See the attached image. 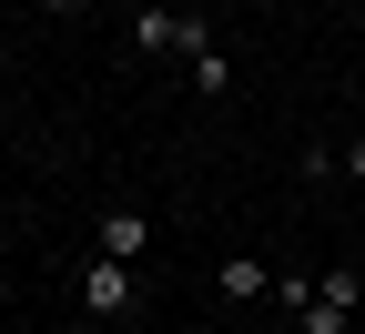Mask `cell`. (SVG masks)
Segmentation results:
<instances>
[{"instance_id": "obj_1", "label": "cell", "mask_w": 365, "mask_h": 334, "mask_svg": "<svg viewBox=\"0 0 365 334\" xmlns=\"http://www.w3.org/2000/svg\"><path fill=\"white\" fill-rule=\"evenodd\" d=\"M132 51H143V61H153V51H182V61H193V51H213V21H203V11H163V0H153L143 21H132Z\"/></svg>"}, {"instance_id": "obj_2", "label": "cell", "mask_w": 365, "mask_h": 334, "mask_svg": "<svg viewBox=\"0 0 365 334\" xmlns=\"http://www.w3.org/2000/svg\"><path fill=\"white\" fill-rule=\"evenodd\" d=\"M143 244H153V223L132 213V203H112L102 223H91V254H112V263H143Z\"/></svg>"}, {"instance_id": "obj_3", "label": "cell", "mask_w": 365, "mask_h": 334, "mask_svg": "<svg viewBox=\"0 0 365 334\" xmlns=\"http://www.w3.org/2000/svg\"><path fill=\"white\" fill-rule=\"evenodd\" d=\"M81 304H91V314H132V263L91 254V263H81Z\"/></svg>"}, {"instance_id": "obj_4", "label": "cell", "mask_w": 365, "mask_h": 334, "mask_svg": "<svg viewBox=\"0 0 365 334\" xmlns=\"http://www.w3.org/2000/svg\"><path fill=\"white\" fill-rule=\"evenodd\" d=\"M274 294V263L264 254H223V304H264Z\"/></svg>"}, {"instance_id": "obj_5", "label": "cell", "mask_w": 365, "mask_h": 334, "mask_svg": "<svg viewBox=\"0 0 365 334\" xmlns=\"http://www.w3.org/2000/svg\"><path fill=\"white\" fill-rule=\"evenodd\" d=\"M294 314H304V334H355V304H335V294H304Z\"/></svg>"}, {"instance_id": "obj_6", "label": "cell", "mask_w": 365, "mask_h": 334, "mask_svg": "<svg viewBox=\"0 0 365 334\" xmlns=\"http://www.w3.org/2000/svg\"><path fill=\"white\" fill-rule=\"evenodd\" d=\"M182 71H193V91H203V102H223V41H213V51H193Z\"/></svg>"}, {"instance_id": "obj_7", "label": "cell", "mask_w": 365, "mask_h": 334, "mask_svg": "<svg viewBox=\"0 0 365 334\" xmlns=\"http://www.w3.org/2000/svg\"><path fill=\"white\" fill-rule=\"evenodd\" d=\"M41 11H51V21H71V11H91V0H41Z\"/></svg>"}, {"instance_id": "obj_8", "label": "cell", "mask_w": 365, "mask_h": 334, "mask_svg": "<svg viewBox=\"0 0 365 334\" xmlns=\"http://www.w3.org/2000/svg\"><path fill=\"white\" fill-rule=\"evenodd\" d=\"M345 172H355V182H365V142H345Z\"/></svg>"}, {"instance_id": "obj_9", "label": "cell", "mask_w": 365, "mask_h": 334, "mask_svg": "<svg viewBox=\"0 0 365 334\" xmlns=\"http://www.w3.org/2000/svg\"><path fill=\"white\" fill-rule=\"evenodd\" d=\"M112 334H132V324H112Z\"/></svg>"}]
</instances>
